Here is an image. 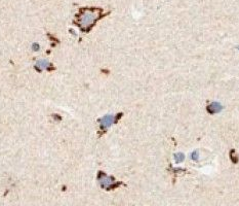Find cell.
Segmentation results:
<instances>
[{"label": "cell", "instance_id": "obj_1", "mask_svg": "<svg viewBox=\"0 0 239 206\" xmlns=\"http://www.w3.org/2000/svg\"><path fill=\"white\" fill-rule=\"evenodd\" d=\"M222 108H223V107H222V106H221L219 103H217V102H212L211 104L208 105V107H207V110H208L210 113H217V112L221 111Z\"/></svg>", "mask_w": 239, "mask_h": 206}, {"label": "cell", "instance_id": "obj_2", "mask_svg": "<svg viewBox=\"0 0 239 206\" xmlns=\"http://www.w3.org/2000/svg\"><path fill=\"white\" fill-rule=\"evenodd\" d=\"M174 159H175L176 162H181V161H183V160H184V155H182V154H176L175 157H174Z\"/></svg>", "mask_w": 239, "mask_h": 206}]
</instances>
